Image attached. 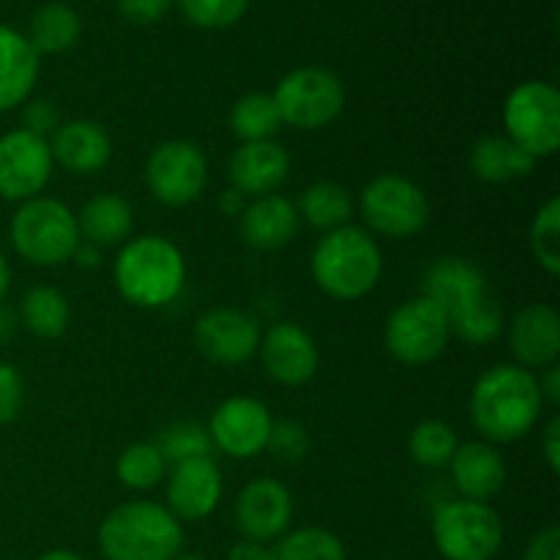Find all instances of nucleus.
<instances>
[{"mask_svg":"<svg viewBox=\"0 0 560 560\" xmlns=\"http://www.w3.org/2000/svg\"><path fill=\"white\" fill-rule=\"evenodd\" d=\"M421 295L435 301L448 317L452 337L470 348L495 342L503 331V310L490 290V279L468 257H438L421 279Z\"/></svg>","mask_w":560,"mask_h":560,"instance_id":"1","label":"nucleus"},{"mask_svg":"<svg viewBox=\"0 0 560 560\" xmlns=\"http://www.w3.org/2000/svg\"><path fill=\"white\" fill-rule=\"evenodd\" d=\"M545 399L536 372L517 364H495L470 392V421L487 443L523 441L541 419Z\"/></svg>","mask_w":560,"mask_h":560,"instance_id":"2","label":"nucleus"},{"mask_svg":"<svg viewBox=\"0 0 560 560\" xmlns=\"http://www.w3.org/2000/svg\"><path fill=\"white\" fill-rule=\"evenodd\" d=\"M113 282L131 306L162 310L178 299L186 284L184 252L164 235L129 238L113 262Z\"/></svg>","mask_w":560,"mask_h":560,"instance_id":"3","label":"nucleus"},{"mask_svg":"<svg viewBox=\"0 0 560 560\" xmlns=\"http://www.w3.org/2000/svg\"><path fill=\"white\" fill-rule=\"evenodd\" d=\"M104 560H173L184 552V523L164 503L129 501L115 506L98 525Z\"/></svg>","mask_w":560,"mask_h":560,"instance_id":"4","label":"nucleus"},{"mask_svg":"<svg viewBox=\"0 0 560 560\" xmlns=\"http://www.w3.org/2000/svg\"><path fill=\"white\" fill-rule=\"evenodd\" d=\"M312 279L337 301H359L383 277V252L370 230L359 224L328 230L312 249Z\"/></svg>","mask_w":560,"mask_h":560,"instance_id":"5","label":"nucleus"},{"mask_svg":"<svg viewBox=\"0 0 560 560\" xmlns=\"http://www.w3.org/2000/svg\"><path fill=\"white\" fill-rule=\"evenodd\" d=\"M9 241L16 255L38 268H55L71 260L80 246L77 213L55 197L20 202L9 224Z\"/></svg>","mask_w":560,"mask_h":560,"instance_id":"6","label":"nucleus"},{"mask_svg":"<svg viewBox=\"0 0 560 560\" xmlns=\"http://www.w3.org/2000/svg\"><path fill=\"white\" fill-rule=\"evenodd\" d=\"M432 539L446 560H495L503 547L501 514L481 501H446L432 517Z\"/></svg>","mask_w":560,"mask_h":560,"instance_id":"7","label":"nucleus"},{"mask_svg":"<svg viewBox=\"0 0 560 560\" xmlns=\"http://www.w3.org/2000/svg\"><path fill=\"white\" fill-rule=\"evenodd\" d=\"M271 96L282 126H293L301 131L326 129L345 109L342 80L323 66H301L290 71Z\"/></svg>","mask_w":560,"mask_h":560,"instance_id":"8","label":"nucleus"},{"mask_svg":"<svg viewBox=\"0 0 560 560\" xmlns=\"http://www.w3.org/2000/svg\"><path fill=\"white\" fill-rule=\"evenodd\" d=\"M359 211L370 233L383 238H410L430 222V200L424 189L397 173H383L364 186Z\"/></svg>","mask_w":560,"mask_h":560,"instance_id":"9","label":"nucleus"},{"mask_svg":"<svg viewBox=\"0 0 560 560\" xmlns=\"http://www.w3.org/2000/svg\"><path fill=\"white\" fill-rule=\"evenodd\" d=\"M506 137L539 159L552 156L560 145V93L556 85L528 80L509 93L503 104Z\"/></svg>","mask_w":560,"mask_h":560,"instance_id":"10","label":"nucleus"},{"mask_svg":"<svg viewBox=\"0 0 560 560\" xmlns=\"http://www.w3.org/2000/svg\"><path fill=\"white\" fill-rule=\"evenodd\" d=\"M386 350L405 366L432 364L452 342V326L441 306L427 295L402 301L383 328Z\"/></svg>","mask_w":560,"mask_h":560,"instance_id":"11","label":"nucleus"},{"mask_svg":"<svg viewBox=\"0 0 560 560\" xmlns=\"http://www.w3.org/2000/svg\"><path fill=\"white\" fill-rule=\"evenodd\" d=\"M145 184L162 206L184 208L202 197L208 186V159L189 140H167L145 162Z\"/></svg>","mask_w":560,"mask_h":560,"instance_id":"12","label":"nucleus"},{"mask_svg":"<svg viewBox=\"0 0 560 560\" xmlns=\"http://www.w3.org/2000/svg\"><path fill=\"white\" fill-rule=\"evenodd\" d=\"M52 151L47 137L27 129H11L0 135V200L25 202L44 191L52 178Z\"/></svg>","mask_w":560,"mask_h":560,"instance_id":"13","label":"nucleus"},{"mask_svg":"<svg viewBox=\"0 0 560 560\" xmlns=\"http://www.w3.org/2000/svg\"><path fill=\"white\" fill-rule=\"evenodd\" d=\"M260 323L249 312L233 310V306L202 312L195 323L197 350L213 364H246L260 350Z\"/></svg>","mask_w":560,"mask_h":560,"instance_id":"14","label":"nucleus"},{"mask_svg":"<svg viewBox=\"0 0 560 560\" xmlns=\"http://www.w3.org/2000/svg\"><path fill=\"white\" fill-rule=\"evenodd\" d=\"M273 416L260 399L230 397L211 413L208 435L222 454L233 459H252L266 452Z\"/></svg>","mask_w":560,"mask_h":560,"instance_id":"15","label":"nucleus"},{"mask_svg":"<svg viewBox=\"0 0 560 560\" xmlns=\"http://www.w3.org/2000/svg\"><path fill=\"white\" fill-rule=\"evenodd\" d=\"M293 523V495L271 476L252 479L235 498V528L241 539L273 545Z\"/></svg>","mask_w":560,"mask_h":560,"instance_id":"16","label":"nucleus"},{"mask_svg":"<svg viewBox=\"0 0 560 560\" xmlns=\"http://www.w3.org/2000/svg\"><path fill=\"white\" fill-rule=\"evenodd\" d=\"M257 353H260L268 377L277 381L279 386H304L315 377L317 366H320L315 339L299 323L284 320L268 328L262 334Z\"/></svg>","mask_w":560,"mask_h":560,"instance_id":"17","label":"nucleus"},{"mask_svg":"<svg viewBox=\"0 0 560 560\" xmlns=\"http://www.w3.org/2000/svg\"><path fill=\"white\" fill-rule=\"evenodd\" d=\"M222 470L213 457H195L175 463L167 476V503L164 506L180 523H200L217 512L222 501Z\"/></svg>","mask_w":560,"mask_h":560,"instance_id":"18","label":"nucleus"},{"mask_svg":"<svg viewBox=\"0 0 560 560\" xmlns=\"http://www.w3.org/2000/svg\"><path fill=\"white\" fill-rule=\"evenodd\" d=\"M509 350L523 370H547L560 359V317L550 304H528L509 323Z\"/></svg>","mask_w":560,"mask_h":560,"instance_id":"19","label":"nucleus"},{"mask_svg":"<svg viewBox=\"0 0 560 560\" xmlns=\"http://www.w3.org/2000/svg\"><path fill=\"white\" fill-rule=\"evenodd\" d=\"M290 175V156L277 140L241 142L228 162L233 189L246 197L277 195Z\"/></svg>","mask_w":560,"mask_h":560,"instance_id":"20","label":"nucleus"},{"mask_svg":"<svg viewBox=\"0 0 560 560\" xmlns=\"http://www.w3.org/2000/svg\"><path fill=\"white\" fill-rule=\"evenodd\" d=\"M49 151L52 162L66 173L93 175L107 167L113 156V140L96 120H66L49 135Z\"/></svg>","mask_w":560,"mask_h":560,"instance_id":"21","label":"nucleus"},{"mask_svg":"<svg viewBox=\"0 0 560 560\" xmlns=\"http://www.w3.org/2000/svg\"><path fill=\"white\" fill-rule=\"evenodd\" d=\"M448 468H452L459 498H468V501L487 503L506 485V463L498 446L487 441L459 443Z\"/></svg>","mask_w":560,"mask_h":560,"instance_id":"22","label":"nucleus"},{"mask_svg":"<svg viewBox=\"0 0 560 560\" xmlns=\"http://www.w3.org/2000/svg\"><path fill=\"white\" fill-rule=\"evenodd\" d=\"M299 208L284 195L255 197L241 213V235L252 249L273 252L288 246L299 235Z\"/></svg>","mask_w":560,"mask_h":560,"instance_id":"23","label":"nucleus"},{"mask_svg":"<svg viewBox=\"0 0 560 560\" xmlns=\"http://www.w3.org/2000/svg\"><path fill=\"white\" fill-rule=\"evenodd\" d=\"M38 80V52L27 36L0 25V113L22 107Z\"/></svg>","mask_w":560,"mask_h":560,"instance_id":"24","label":"nucleus"},{"mask_svg":"<svg viewBox=\"0 0 560 560\" xmlns=\"http://www.w3.org/2000/svg\"><path fill=\"white\" fill-rule=\"evenodd\" d=\"M77 228H80V238L98 246V249L120 246L129 241L131 228H135V211H131V202L124 195L104 191V195L91 197L82 206L80 217H77Z\"/></svg>","mask_w":560,"mask_h":560,"instance_id":"25","label":"nucleus"},{"mask_svg":"<svg viewBox=\"0 0 560 560\" xmlns=\"http://www.w3.org/2000/svg\"><path fill=\"white\" fill-rule=\"evenodd\" d=\"M534 167L536 159L506 135H487L470 148V170L485 184H509V180L528 178Z\"/></svg>","mask_w":560,"mask_h":560,"instance_id":"26","label":"nucleus"},{"mask_svg":"<svg viewBox=\"0 0 560 560\" xmlns=\"http://www.w3.org/2000/svg\"><path fill=\"white\" fill-rule=\"evenodd\" d=\"M16 317L25 326L27 334L38 339H58L63 337L66 328H69V301L60 293L58 288H49V284H36V288L27 290L20 299V310Z\"/></svg>","mask_w":560,"mask_h":560,"instance_id":"27","label":"nucleus"},{"mask_svg":"<svg viewBox=\"0 0 560 560\" xmlns=\"http://www.w3.org/2000/svg\"><path fill=\"white\" fill-rule=\"evenodd\" d=\"M299 217L317 230H337L350 224L353 217V197L342 184L334 180H317L306 186L299 202Z\"/></svg>","mask_w":560,"mask_h":560,"instance_id":"28","label":"nucleus"},{"mask_svg":"<svg viewBox=\"0 0 560 560\" xmlns=\"http://www.w3.org/2000/svg\"><path fill=\"white\" fill-rule=\"evenodd\" d=\"M80 33L82 22L71 5L47 3L33 14L27 42L33 44V49H36L38 55H58L74 47Z\"/></svg>","mask_w":560,"mask_h":560,"instance_id":"29","label":"nucleus"},{"mask_svg":"<svg viewBox=\"0 0 560 560\" xmlns=\"http://www.w3.org/2000/svg\"><path fill=\"white\" fill-rule=\"evenodd\" d=\"M282 129V118L273 104L271 93H246L233 104L230 113V131L241 142L273 140Z\"/></svg>","mask_w":560,"mask_h":560,"instance_id":"30","label":"nucleus"},{"mask_svg":"<svg viewBox=\"0 0 560 560\" xmlns=\"http://www.w3.org/2000/svg\"><path fill=\"white\" fill-rule=\"evenodd\" d=\"M271 560H348V550L337 534L306 525L273 541Z\"/></svg>","mask_w":560,"mask_h":560,"instance_id":"31","label":"nucleus"},{"mask_svg":"<svg viewBox=\"0 0 560 560\" xmlns=\"http://www.w3.org/2000/svg\"><path fill=\"white\" fill-rule=\"evenodd\" d=\"M115 476L129 490H153L167 476V459L162 457L156 443H135L118 457Z\"/></svg>","mask_w":560,"mask_h":560,"instance_id":"32","label":"nucleus"},{"mask_svg":"<svg viewBox=\"0 0 560 560\" xmlns=\"http://www.w3.org/2000/svg\"><path fill=\"white\" fill-rule=\"evenodd\" d=\"M459 441L457 432L446 424V421H421L413 432H410L408 452L410 459L421 468H446L452 463L454 452H457Z\"/></svg>","mask_w":560,"mask_h":560,"instance_id":"33","label":"nucleus"},{"mask_svg":"<svg viewBox=\"0 0 560 560\" xmlns=\"http://www.w3.org/2000/svg\"><path fill=\"white\" fill-rule=\"evenodd\" d=\"M530 252L539 268H545L550 277L560 273V200L550 197L545 206L536 211L530 224Z\"/></svg>","mask_w":560,"mask_h":560,"instance_id":"34","label":"nucleus"},{"mask_svg":"<svg viewBox=\"0 0 560 560\" xmlns=\"http://www.w3.org/2000/svg\"><path fill=\"white\" fill-rule=\"evenodd\" d=\"M156 446L162 452V457L167 459V465H175L184 463V459L211 457L213 443L206 427L195 424V421H178V424H170L159 435Z\"/></svg>","mask_w":560,"mask_h":560,"instance_id":"35","label":"nucleus"},{"mask_svg":"<svg viewBox=\"0 0 560 560\" xmlns=\"http://www.w3.org/2000/svg\"><path fill=\"white\" fill-rule=\"evenodd\" d=\"M186 20L206 31H222L246 14L249 0H178Z\"/></svg>","mask_w":560,"mask_h":560,"instance_id":"36","label":"nucleus"},{"mask_svg":"<svg viewBox=\"0 0 560 560\" xmlns=\"http://www.w3.org/2000/svg\"><path fill=\"white\" fill-rule=\"evenodd\" d=\"M266 448L279 463H299L310 452V435L299 421H273Z\"/></svg>","mask_w":560,"mask_h":560,"instance_id":"37","label":"nucleus"},{"mask_svg":"<svg viewBox=\"0 0 560 560\" xmlns=\"http://www.w3.org/2000/svg\"><path fill=\"white\" fill-rule=\"evenodd\" d=\"M25 399V383L14 364L0 361V424H11L20 416Z\"/></svg>","mask_w":560,"mask_h":560,"instance_id":"38","label":"nucleus"},{"mask_svg":"<svg viewBox=\"0 0 560 560\" xmlns=\"http://www.w3.org/2000/svg\"><path fill=\"white\" fill-rule=\"evenodd\" d=\"M22 107H25L22 109V129L49 140V135L60 126V115L55 104L47 102V98H27Z\"/></svg>","mask_w":560,"mask_h":560,"instance_id":"39","label":"nucleus"},{"mask_svg":"<svg viewBox=\"0 0 560 560\" xmlns=\"http://www.w3.org/2000/svg\"><path fill=\"white\" fill-rule=\"evenodd\" d=\"M173 0H118V11L135 25H153L170 11Z\"/></svg>","mask_w":560,"mask_h":560,"instance_id":"40","label":"nucleus"},{"mask_svg":"<svg viewBox=\"0 0 560 560\" xmlns=\"http://www.w3.org/2000/svg\"><path fill=\"white\" fill-rule=\"evenodd\" d=\"M523 560H560V528L547 525L539 534H534L525 545Z\"/></svg>","mask_w":560,"mask_h":560,"instance_id":"41","label":"nucleus"},{"mask_svg":"<svg viewBox=\"0 0 560 560\" xmlns=\"http://www.w3.org/2000/svg\"><path fill=\"white\" fill-rule=\"evenodd\" d=\"M541 454H545V463L550 465L552 474H560V416H552L545 427V435H541Z\"/></svg>","mask_w":560,"mask_h":560,"instance_id":"42","label":"nucleus"},{"mask_svg":"<svg viewBox=\"0 0 560 560\" xmlns=\"http://www.w3.org/2000/svg\"><path fill=\"white\" fill-rule=\"evenodd\" d=\"M228 560H271V545L241 539L228 550Z\"/></svg>","mask_w":560,"mask_h":560,"instance_id":"43","label":"nucleus"},{"mask_svg":"<svg viewBox=\"0 0 560 560\" xmlns=\"http://www.w3.org/2000/svg\"><path fill=\"white\" fill-rule=\"evenodd\" d=\"M539 392H541V399L550 405H560V366L552 364L547 366V370H541V377H539Z\"/></svg>","mask_w":560,"mask_h":560,"instance_id":"44","label":"nucleus"},{"mask_svg":"<svg viewBox=\"0 0 560 560\" xmlns=\"http://www.w3.org/2000/svg\"><path fill=\"white\" fill-rule=\"evenodd\" d=\"M219 208H222L224 217H241L246 208V195H241L238 189H224L222 195H219Z\"/></svg>","mask_w":560,"mask_h":560,"instance_id":"45","label":"nucleus"},{"mask_svg":"<svg viewBox=\"0 0 560 560\" xmlns=\"http://www.w3.org/2000/svg\"><path fill=\"white\" fill-rule=\"evenodd\" d=\"M71 260H74L80 268H96L98 262H102V249L93 244H88V241H80V246L74 249Z\"/></svg>","mask_w":560,"mask_h":560,"instance_id":"46","label":"nucleus"},{"mask_svg":"<svg viewBox=\"0 0 560 560\" xmlns=\"http://www.w3.org/2000/svg\"><path fill=\"white\" fill-rule=\"evenodd\" d=\"M14 328H16V315L9 310V306L0 304V342H5V339L11 337Z\"/></svg>","mask_w":560,"mask_h":560,"instance_id":"47","label":"nucleus"},{"mask_svg":"<svg viewBox=\"0 0 560 560\" xmlns=\"http://www.w3.org/2000/svg\"><path fill=\"white\" fill-rule=\"evenodd\" d=\"M9 288H11V266H9V260H5L3 252H0V301L5 299Z\"/></svg>","mask_w":560,"mask_h":560,"instance_id":"48","label":"nucleus"},{"mask_svg":"<svg viewBox=\"0 0 560 560\" xmlns=\"http://www.w3.org/2000/svg\"><path fill=\"white\" fill-rule=\"evenodd\" d=\"M36 560H85V558L77 556V552H71V550H49V552H44V556H38Z\"/></svg>","mask_w":560,"mask_h":560,"instance_id":"49","label":"nucleus"},{"mask_svg":"<svg viewBox=\"0 0 560 560\" xmlns=\"http://www.w3.org/2000/svg\"><path fill=\"white\" fill-rule=\"evenodd\" d=\"M173 560H206L202 556H184V552H180L178 558H173Z\"/></svg>","mask_w":560,"mask_h":560,"instance_id":"50","label":"nucleus"}]
</instances>
